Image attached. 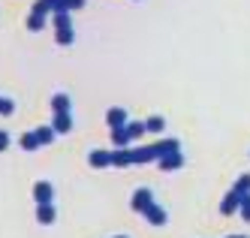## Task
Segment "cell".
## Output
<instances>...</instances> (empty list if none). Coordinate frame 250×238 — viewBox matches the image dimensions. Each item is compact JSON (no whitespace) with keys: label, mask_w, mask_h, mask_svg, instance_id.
Returning a JSON list of instances; mask_svg holds the SVG:
<instances>
[{"label":"cell","mask_w":250,"mask_h":238,"mask_svg":"<svg viewBox=\"0 0 250 238\" xmlns=\"http://www.w3.org/2000/svg\"><path fill=\"white\" fill-rule=\"evenodd\" d=\"M235 193H241V196H247V193H250V175H241V178H238Z\"/></svg>","instance_id":"cell-1"},{"label":"cell","mask_w":250,"mask_h":238,"mask_svg":"<svg viewBox=\"0 0 250 238\" xmlns=\"http://www.w3.org/2000/svg\"><path fill=\"white\" fill-rule=\"evenodd\" d=\"M241 217L250 223V193H247V196H241Z\"/></svg>","instance_id":"cell-2"}]
</instances>
